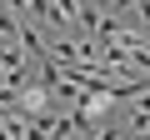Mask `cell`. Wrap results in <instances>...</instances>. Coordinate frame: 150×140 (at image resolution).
Returning a JSON list of instances; mask_svg holds the SVG:
<instances>
[{"mask_svg": "<svg viewBox=\"0 0 150 140\" xmlns=\"http://www.w3.org/2000/svg\"><path fill=\"white\" fill-rule=\"evenodd\" d=\"M125 125L135 135H150V90H140V95L125 100Z\"/></svg>", "mask_w": 150, "mask_h": 140, "instance_id": "cell-1", "label": "cell"}, {"mask_svg": "<svg viewBox=\"0 0 150 140\" xmlns=\"http://www.w3.org/2000/svg\"><path fill=\"white\" fill-rule=\"evenodd\" d=\"M95 140H120V125H105V130H100Z\"/></svg>", "mask_w": 150, "mask_h": 140, "instance_id": "cell-2", "label": "cell"}]
</instances>
